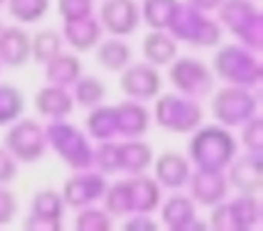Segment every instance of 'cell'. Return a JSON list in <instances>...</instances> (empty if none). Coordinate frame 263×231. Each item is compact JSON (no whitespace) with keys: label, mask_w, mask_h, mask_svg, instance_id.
<instances>
[{"label":"cell","mask_w":263,"mask_h":231,"mask_svg":"<svg viewBox=\"0 0 263 231\" xmlns=\"http://www.w3.org/2000/svg\"><path fill=\"white\" fill-rule=\"evenodd\" d=\"M236 148H238L236 139L229 132V127L210 125V127H201L199 132H194L187 150H190V159L199 169L222 171L236 157Z\"/></svg>","instance_id":"cell-1"},{"label":"cell","mask_w":263,"mask_h":231,"mask_svg":"<svg viewBox=\"0 0 263 231\" xmlns=\"http://www.w3.org/2000/svg\"><path fill=\"white\" fill-rule=\"evenodd\" d=\"M166 30H171L173 40L185 42L194 49H208L215 46L222 37V26L219 21H213L208 12L192 7V5H178L171 23Z\"/></svg>","instance_id":"cell-2"},{"label":"cell","mask_w":263,"mask_h":231,"mask_svg":"<svg viewBox=\"0 0 263 231\" xmlns=\"http://www.w3.org/2000/svg\"><path fill=\"white\" fill-rule=\"evenodd\" d=\"M213 74L229 86L252 88L261 81V63L247 46L231 44L224 46L213 58Z\"/></svg>","instance_id":"cell-3"},{"label":"cell","mask_w":263,"mask_h":231,"mask_svg":"<svg viewBox=\"0 0 263 231\" xmlns=\"http://www.w3.org/2000/svg\"><path fill=\"white\" fill-rule=\"evenodd\" d=\"M46 132V144L60 155L67 167H72L74 171H83L92 164V148L88 141L86 132H81L77 125L63 120H51L44 127Z\"/></svg>","instance_id":"cell-4"},{"label":"cell","mask_w":263,"mask_h":231,"mask_svg":"<svg viewBox=\"0 0 263 231\" xmlns=\"http://www.w3.org/2000/svg\"><path fill=\"white\" fill-rule=\"evenodd\" d=\"M217 12L219 23H224L242 46L250 51L261 49V12L252 0H224Z\"/></svg>","instance_id":"cell-5"},{"label":"cell","mask_w":263,"mask_h":231,"mask_svg":"<svg viewBox=\"0 0 263 231\" xmlns=\"http://www.w3.org/2000/svg\"><path fill=\"white\" fill-rule=\"evenodd\" d=\"M155 118H157V125L164 130L185 134V132H194L196 127H201L203 109L199 100H192V97L164 95L155 104Z\"/></svg>","instance_id":"cell-6"},{"label":"cell","mask_w":263,"mask_h":231,"mask_svg":"<svg viewBox=\"0 0 263 231\" xmlns=\"http://www.w3.org/2000/svg\"><path fill=\"white\" fill-rule=\"evenodd\" d=\"M168 81L180 95L192 97V100H203L215 88V74L201 60L176 56L168 63Z\"/></svg>","instance_id":"cell-7"},{"label":"cell","mask_w":263,"mask_h":231,"mask_svg":"<svg viewBox=\"0 0 263 231\" xmlns=\"http://www.w3.org/2000/svg\"><path fill=\"white\" fill-rule=\"evenodd\" d=\"M46 148V132L35 120H14L9 132L5 134V150L12 155L16 162L32 164L44 157Z\"/></svg>","instance_id":"cell-8"},{"label":"cell","mask_w":263,"mask_h":231,"mask_svg":"<svg viewBox=\"0 0 263 231\" xmlns=\"http://www.w3.org/2000/svg\"><path fill=\"white\" fill-rule=\"evenodd\" d=\"M256 97L250 88L227 86L219 88L213 97V116L224 127H240L252 116H256Z\"/></svg>","instance_id":"cell-9"},{"label":"cell","mask_w":263,"mask_h":231,"mask_svg":"<svg viewBox=\"0 0 263 231\" xmlns=\"http://www.w3.org/2000/svg\"><path fill=\"white\" fill-rule=\"evenodd\" d=\"M102 30L111 37H127L139 28L141 12L136 0H104L97 14Z\"/></svg>","instance_id":"cell-10"},{"label":"cell","mask_w":263,"mask_h":231,"mask_svg":"<svg viewBox=\"0 0 263 231\" xmlns=\"http://www.w3.org/2000/svg\"><path fill=\"white\" fill-rule=\"evenodd\" d=\"M162 91V77H159L157 67L143 63V65H127L120 72V93L127 95L134 102L153 100Z\"/></svg>","instance_id":"cell-11"},{"label":"cell","mask_w":263,"mask_h":231,"mask_svg":"<svg viewBox=\"0 0 263 231\" xmlns=\"http://www.w3.org/2000/svg\"><path fill=\"white\" fill-rule=\"evenodd\" d=\"M106 190V178L100 176V173H77L72 176L63 187V201L69 206V208H86V206L95 204V201L102 199Z\"/></svg>","instance_id":"cell-12"},{"label":"cell","mask_w":263,"mask_h":231,"mask_svg":"<svg viewBox=\"0 0 263 231\" xmlns=\"http://www.w3.org/2000/svg\"><path fill=\"white\" fill-rule=\"evenodd\" d=\"M187 185L192 190V201L201 206H217L229 194L227 176L222 171H215V169H196V173L190 176Z\"/></svg>","instance_id":"cell-13"},{"label":"cell","mask_w":263,"mask_h":231,"mask_svg":"<svg viewBox=\"0 0 263 231\" xmlns=\"http://www.w3.org/2000/svg\"><path fill=\"white\" fill-rule=\"evenodd\" d=\"M261 153H250L242 157H233L229 164V187L238 194H259L261 192Z\"/></svg>","instance_id":"cell-14"},{"label":"cell","mask_w":263,"mask_h":231,"mask_svg":"<svg viewBox=\"0 0 263 231\" xmlns=\"http://www.w3.org/2000/svg\"><path fill=\"white\" fill-rule=\"evenodd\" d=\"M63 208L65 201L63 197H58V192L53 190H40L32 197L30 206V218L26 220V229H60L63 222Z\"/></svg>","instance_id":"cell-15"},{"label":"cell","mask_w":263,"mask_h":231,"mask_svg":"<svg viewBox=\"0 0 263 231\" xmlns=\"http://www.w3.org/2000/svg\"><path fill=\"white\" fill-rule=\"evenodd\" d=\"M192 169L190 159H185L176 150H166L159 155V159L155 162V181L159 183V187L166 190H180L190 183Z\"/></svg>","instance_id":"cell-16"},{"label":"cell","mask_w":263,"mask_h":231,"mask_svg":"<svg viewBox=\"0 0 263 231\" xmlns=\"http://www.w3.org/2000/svg\"><path fill=\"white\" fill-rule=\"evenodd\" d=\"M30 60V35L23 28L12 26L0 30V63L7 67H23Z\"/></svg>","instance_id":"cell-17"},{"label":"cell","mask_w":263,"mask_h":231,"mask_svg":"<svg viewBox=\"0 0 263 231\" xmlns=\"http://www.w3.org/2000/svg\"><path fill=\"white\" fill-rule=\"evenodd\" d=\"M72 109H74V97L67 93V88L46 83L44 88L37 91L35 111L40 116L49 118V120H63V118L72 114Z\"/></svg>","instance_id":"cell-18"},{"label":"cell","mask_w":263,"mask_h":231,"mask_svg":"<svg viewBox=\"0 0 263 231\" xmlns=\"http://www.w3.org/2000/svg\"><path fill=\"white\" fill-rule=\"evenodd\" d=\"M102 26L95 16H83V19H74V21H65V32L63 40L67 42L72 49L77 51H90L100 44L102 40Z\"/></svg>","instance_id":"cell-19"},{"label":"cell","mask_w":263,"mask_h":231,"mask_svg":"<svg viewBox=\"0 0 263 231\" xmlns=\"http://www.w3.org/2000/svg\"><path fill=\"white\" fill-rule=\"evenodd\" d=\"M127 187H129V201H132V215L134 213H153L159 206L162 199V187L155 178H148L143 173L127 178Z\"/></svg>","instance_id":"cell-20"},{"label":"cell","mask_w":263,"mask_h":231,"mask_svg":"<svg viewBox=\"0 0 263 231\" xmlns=\"http://www.w3.org/2000/svg\"><path fill=\"white\" fill-rule=\"evenodd\" d=\"M116 125H118V136L123 139H139L148 132L150 127V114L141 102H123L116 106Z\"/></svg>","instance_id":"cell-21"},{"label":"cell","mask_w":263,"mask_h":231,"mask_svg":"<svg viewBox=\"0 0 263 231\" xmlns=\"http://www.w3.org/2000/svg\"><path fill=\"white\" fill-rule=\"evenodd\" d=\"M162 224L168 229H192V227H203L201 222H196L194 213V201L192 197L185 194H173L164 201L162 206Z\"/></svg>","instance_id":"cell-22"},{"label":"cell","mask_w":263,"mask_h":231,"mask_svg":"<svg viewBox=\"0 0 263 231\" xmlns=\"http://www.w3.org/2000/svg\"><path fill=\"white\" fill-rule=\"evenodd\" d=\"M143 58L153 67H164L178 56V42L173 40L171 32L166 30H150L143 37Z\"/></svg>","instance_id":"cell-23"},{"label":"cell","mask_w":263,"mask_h":231,"mask_svg":"<svg viewBox=\"0 0 263 231\" xmlns=\"http://www.w3.org/2000/svg\"><path fill=\"white\" fill-rule=\"evenodd\" d=\"M44 77H46V83H51V86L67 88L81 77V60L72 54H63L60 51L49 63H44Z\"/></svg>","instance_id":"cell-24"},{"label":"cell","mask_w":263,"mask_h":231,"mask_svg":"<svg viewBox=\"0 0 263 231\" xmlns=\"http://www.w3.org/2000/svg\"><path fill=\"white\" fill-rule=\"evenodd\" d=\"M132 56H134L132 46L123 42V37H111V40H100L95 58L106 72H123L132 63Z\"/></svg>","instance_id":"cell-25"},{"label":"cell","mask_w":263,"mask_h":231,"mask_svg":"<svg viewBox=\"0 0 263 231\" xmlns=\"http://www.w3.org/2000/svg\"><path fill=\"white\" fill-rule=\"evenodd\" d=\"M150 164H153V148L145 141L125 139L120 144V171L136 176V173H143Z\"/></svg>","instance_id":"cell-26"},{"label":"cell","mask_w":263,"mask_h":231,"mask_svg":"<svg viewBox=\"0 0 263 231\" xmlns=\"http://www.w3.org/2000/svg\"><path fill=\"white\" fill-rule=\"evenodd\" d=\"M88 136L97 141H114L118 136V125H116V106H95L90 109V116L86 120Z\"/></svg>","instance_id":"cell-27"},{"label":"cell","mask_w":263,"mask_h":231,"mask_svg":"<svg viewBox=\"0 0 263 231\" xmlns=\"http://www.w3.org/2000/svg\"><path fill=\"white\" fill-rule=\"evenodd\" d=\"M178 5H180L178 0H143V5L139 7L141 21L153 30H166Z\"/></svg>","instance_id":"cell-28"},{"label":"cell","mask_w":263,"mask_h":231,"mask_svg":"<svg viewBox=\"0 0 263 231\" xmlns=\"http://www.w3.org/2000/svg\"><path fill=\"white\" fill-rule=\"evenodd\" d=\"M229 213L233 218L236 229H250L259 222L261 218V204L256 194H238L233 201H229Z\"/></svg>","instance_id":"cell-29"},{"label":"cell","mask_w":263,"mask_h":231,"mask_svg":"<svg viewBox=\"0 0 263 231\" xmlns=\"http://www.w3.org/2000/svg\"><path fill=\"white\" fill-rule=\"evenodd\" d=\"M60 51H63V35L58 30L46 28V30H40L30 37V58L35 63H40V65L49 63Z\"/></svg>","instance_id":"cell-30"},{"label":"cell","mask_w":263,"mask_h":231,"mask_svg":"<svg viewBox=\"0 0 263 231\" xmlns=\"http://www.w3.org/2000/svg\"><path fill=\"white\" fill-rule=\"evenodd\" d=\"M72 86H74V100H77L83 109H95V106H100L106 97L104 81L92 77V74H86V77L81 74Z\"/></svg>","instance_id":"cell-31"},{"label":"cell","mask_w":263,"mask_h":231,"mask_svg":"<svg viewBox=\"0 0 263 231\" xmlns=\"http://www.w3.org/2000/svg\"><path fill=\"white\" fill-rule=\"evenodd\" d=\"M7 12L18 23H37L46 16L51 0H5Z\"/></svg>","instance_id":"cell-32"},{"label":"cell","mask_w":263,"mask_h":231,"mask_svg":"<svg viewBox=\"0 0 263 231\" xmlns=\"http://www.w3.org/2000/svg\"><path fill=\"white\" fill-rule=\"evenodd\" d=\"M23 114V95L14 86H0V127L12 125Z\"/></svg>","instance_id":"cell-33"},{"label":"cell","mask_w":263,"mask_h":231,"mask_svg":"<svg viewBox=\"0 0 263 231\" xmlns=\"http://www.w3.org/2000/svg\"><path fill=\"white\" fill-rule=\"evenodd\" d=\"M92 162L104 171V176L120 171V144L116 141H102L97 150H92Z\"/></svg>","instance_id":"cell-34"},{"label":"cell","mask_w":263,"mask_h":231,"mask_svg":"<svg viewBox=\"0 0 263 231\" xmlns=\"http://www.w3.org/2000/svg\"><path fill=\"white\" fill-rule=\"evenodd\" d=\"M74 227L79 231H106L114 227V220L106 210H97V208H81L74 220Z\"/></svg>","instance_id":"cell-35"},{"label":"cell","mask_w":263,"mask_h":231,"mask_svg":"<svg viewBox=\"0 0 263 231\" xmlns=\"http://www.w3.org/2000/svg\"><path fill=\"white\" fill-rule=\"evenodd\" d=\"M242 146L250 153H261V136H263V122L259 116H252L247 122H242Z\"/></svg>","instance_id":"cell-36"},{"label":"cell","mask_w":263,"mask_h":231,"mask_svg":"<svg viewBox=\"0 0 263 231\" xmlns=\"http://www.w3.org/2000/svg\"><path fill=\"white\" fill-rule=\"evenodd\" d=\"M58 12L65 21L90 16L92 14V0H58Z\"/></svg>","instance_id":"cell-37"},{"label":"cell","mask_w":263,"mask_h":231,"mask_svg":"<svg viewBox=\"0 0 263 231\" xmlns=\"http://www.w3.org/2000/svg\"><path fill=\"white\" fill-rule=\"evenodd\" d=\"M16 197H14V192L5 190L3 185H0V224H7L9 220L16 215Z\"/></svg>","instance_id":"cell-38"},{"label":"cell","mask_w":263,"mask_h":231,"mask_svg":"<svg viewBox=\"0 0 263 231\" xmlns=\"http://www.w3.org/2000/svg\"><path fill=\"white\" fill-rule=\"evenodd\" d=\"M14 178H16V159L5 148H0V185L14 181Z\"/></svg>","instance_id":"cell-39"},{"label":"cell","mask_w":263,"mask_h":231,"mask_svg":"<svg viewBox=\"0 0 263 231\" xmlns=\"http://www.w3.org/2000/svg\"><path fill=\"white\" fill-rule=\"evenodd\" d=\"M127 229H157V222L148 218V213H134L132 218L125 222Z\"/></svg>","instance_id":"cell-40"},{"label":"cell","mask_w":263,"mask_h":231,"mask_svg":"<svg viewBox=\"0 0 263 231\" xmlns=\"http://www.w3.org/2000/svg\"><path fill=\"white\" fill-rule=\"evenodd\" d=\"M222 3H224V0H187V5L201 9V12H217V7Z\"/></svg>","instance_id":"cell-41"},{"label":"cell","mask_w":263,"mask_h":231,"mask_svg":"<svg viewBox=\"0 0 263 231\" xmlns=\"http://www.w3.org/2000/svg\"><path fill=\"white\" fill-rule=\"evenodd\" d=\"M3 5H5V0H0V7H3Z\"/></svg>","instance_id":"cell-42"},{"label":"cell","mask_w":263,"mask_h":231,"mask_svg":"<svg viewBox=\"0 0 263 231\" xmlns=\"http://www.w3.org/2000/svg\"><path fill=\"white\" fill-rule=\"evenodd\" d=\"M0 30H3V23H0Z\"/></svg>","instance_id":"cell-43"}]
</instances>
